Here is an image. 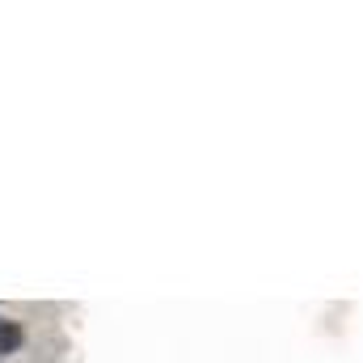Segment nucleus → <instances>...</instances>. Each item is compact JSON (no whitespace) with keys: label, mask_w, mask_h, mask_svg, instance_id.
Listing matches in <instances>:
<instances>
[{"label":"nucleus","mask_w":363,"mask_h":363,"mask_svg":"<svg viewBox=\"0 0 363 363\" xmlns=\"http://www.w3.org/2000/svg\"><path fill=\"white\" fill-rule=\"evenodd\" d=\"M21 338H26V334H21L17 321H0V355H13V351L21 347Z\"/></svg>","instance_id":"1"}]
</instances>
